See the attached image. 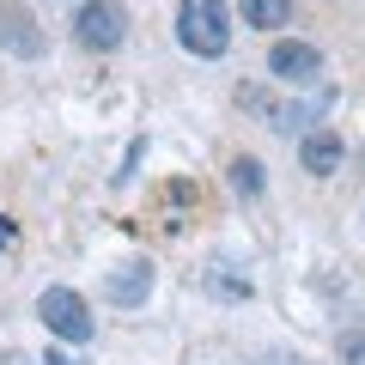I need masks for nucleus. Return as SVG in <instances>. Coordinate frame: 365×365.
I'll list each match as a JSON object with an SVG mask.
<instances>
[{
  "instance_id": "nucleus-1",
  "label": "nucleus",
  "mask_w": 365,
  "mask_h": 365,
  "mask_svg": "<svg viewBox=\"0 0 365 365\" xmlns=\"http://www.w3.org/2000/svg\"><path fill=\"white\" fill-rule=\"evenodd\" d=\"M177 37H182L189 55L220 61L225 43H232V6H225V0H182L177 6Z\"/></svg>"
},
{
  "instance_id": "nucleus-2",
  "label": "nucleus",
  "mask_w": 365,
  "mask_h": 365,
  "mask_svg": "<svg viewBox=\"0 0 365 365\" xmlns=\"http://www.w3.org/2000/svg\"><path fill=\"white\" fill-rule=\"evenodd\" d=\"M37 317L49 323V335L73 341V347H86V341L98 335V323H91V304L79 299L73 287H43V299H37Z\"/></svg>"
},
{
  "instance_id": "nucleus-3",
  "label": "nucleus",
  "mask_w": 365,
  "mask_h": 365,
  "mask_svg": "<svg viewBox=\"0 0 365 365\" xmlns=\"http://www.w3.org/2000/svg\"><path fill=\"white\" fill-rule=\"evenodd\" d=\"M73 37L86 43V49L110 55L122 49V37H128V13H122V0H86L73 13Z\"/></svg>"
},
{
  "instance_id": "nucleus-4",
  "label": "nucleus",
  "mask_w": 365,
  "mask_h": 365,
  "mask_svg": "<svg viewBox=\"0 0 365 365\" xmlns=\"http://www.w3.org/2000/svg\"><path fill=\"white\" fill-rule=\"evenodd\" d=\"M268 73L287 79V86H317V73H323V55H317V43H299V37H280L268 49Z\"/></svg>"
},
{
  "instance_id": "nucleus-5",
  "label": "nucleus",
  "mask_w": 365,
  "mask_h": 365,
  "mask_svg": "<svg viewBox=\"0 0 365 365\" xmlns=\"http://www.w3.org/2000/svg\"><path fill=\"white\" fill-rule=\"evenodd\" d=\"M104 299L110 304H128V311L146 304V299H153V262L134 256V262H122V268H110L104 274Z\"/></svg>"
},
{
  "instance_id": "nucleus-6",
  "label": "nucleus",
  "mask_w": 365,
  "mask_h": 365,
  "mask_svg": "<svg viewBox=\"0 0 365 365\" xmlns=\"http://www.w3.org/2000/svg\"><path fill=\"white\" fill-rule=\"evenodd\" d=\"M341 158H347V146H341L335 128H311V134L299 140V165L311 170V177H335Z\"/></svg>"
},
{
  "instance_id": "nucleus-7",
  "label": "nucleus",
  "mask_w": 365,
  "mask_h": 365,
  "mask_svg": "<svg viewBox=\"0 0 365 365\" xmlns=\"http://www.w3.org/2000/svg\"><path fill=\"white\" fill-rule=\"evenodd\" d=\"M0 43H6L13 55H43V49H49L43 31H37V19L19 13V6H0Z\"/></svg>"
},
{
  "instance_id": "nucleus-8",
  "label": "nucleus",
  "mask_w": 365,
  "mask_h": 365,
  "mask_svg": "<svg viewBox=\"0 0 365 365\" xmlns=\"http://www.w3.org/2000/svg\"><path fill=\"white\" fill-rule=\"evenodd\" d=\"M237 13H244V25H256V31H280V25H292V0H244Z\"/></svg>"
},
{
  "instance_id": "nucleus-9",
  "label": "nucleus",
  "mask_w": 365,
  "mask_h": 365,
  "mask_svg": "<svg viewBox=\"0 0 365 365\" xmlns=\"http://www.w3.org/2000/svg\"><path fill=\"white\" fill-rule=\"evenodd\" d=\"M232 189H237V195H244V201H262V158H232Z\"/></svg>"
},
{
  "instance_id": "nucleus-10",
  "label": "nucleus",
  "mask_w": 365,
  "mask_h": 365,
  "mask_svg": "<svg viewBox=\"0 0 365 365\" xmlns=\"http://www.w3.org/2000/svg\"><path fill=\"white\" fill-rule=\"evenodd\" d=\"M335 365H365V323H359V329H341V341H335Z\"/></svg>"
},
{
  "instance_id": "nucleus-11",
  "label": "nucleus",
  "mask_w": 365,
  "mask_h": 365,
  "mask_svg": "<svg viewBox=\"0 0 365 365\" xmlns=\"http://www.w3.org/2000/svg\"><path fill=\"white\" fill-rule=\"evenodd\" d=\"M256 365H304V359H292V353H262Z\"/></svg>"
},
{
  "instance_id": "nucleus-12",
  "label": "nucleus",
  "mask_w": 365,
  "mask_h": 365,
  "mask_svg": "<svg viewBox=\"0 0 365 365\" xmlns=\"http://www.w3.org/2000/svg\"><path fill=\"white\" fill-rule=\"evenodd\" d=\"M49 365H79V359H73L67 347H55V353H49Z\"/></svg>"
},
{
  "instance_id": "nucleus-13",
  "label": "nucleus",
  "mask_w": 365,
  "mask_h": 365,
  "mask_svg": "<svg viewBox=\"0 0 365 365\" xmlns=\"http://www.w3.org/2000/svg\"><path fill=\"white\" fill-rule=\"evenodd\" d=\"M13 232H19V225H13V220H0V244H6V237H13Z\"/></svg>"
}]
</instances>
